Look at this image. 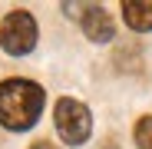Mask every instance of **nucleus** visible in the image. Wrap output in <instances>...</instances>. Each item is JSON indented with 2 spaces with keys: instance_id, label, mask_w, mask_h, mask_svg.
<instances>
[{
  "instance_id": "obj_1",
  "label": "nucleus",
  "mask_w": 152,
  "mask_h": 149,
  "mask_svg": "<svg viewBox=\"0 0 152 149\" xmlns=\"http://www.w3.org/2000/svg\"><path fill=\"white\" fill-rule=\"evenodd\" d=\"M43 113V86L23 76H10L0 83V126L30 129Z\"/></svg>"
},
{
  "instance_id": "obj_2",
  "label": "nucleus",
  "mask_w": 152,
  "mask_h": 149,
  "mask_svg": "<svg viewBox=\"0 0 152 149\" xmlns=\"http://www.w3.org/2000/svg\"><path fill=\"white\" fill-rule=\"evenodd\" d=\"M0 46L10 57H27L37 46V20L27 10H13L0 23Z\"/></svg>"
},
{
  "instance_id": "obj_3",
  "label": "nucleus",
  "mask_w": 152,
  "mask_h": 149,
  "mask_svg": "<svg viewBox=\"0 0 152 149\" xmlns=\"http://www.w3.org/2000/svg\"><path fill=\"white\" fill-rule=\"evenodd\" d=\"M53 119H56V129H60L63 142H69V146H80V142H86V139H89L93 116H89V109L80 103V99H69V96H63L60 103H56V109H53Z\"/></svg>"
},
{
  "instance_id": "obj_4",
  "label": "nucleus",
  "mask_w": 152,
  "mask_h": 149,
  "mask_svg": "<svg viewBox=\"0 0 152 149\" xmlns=\"http://www.w3.org/2000/svg\"><path fill=\"white\" fill-rule=\"evenodd\" d=\"M80 27H83V33H86L93 43H109V40L116 37L113 17H109L103 7H96V4L83 7V13H80Z\"/></svg>"
},
{
  "instance_id": "obj_5",
  "label": "nucleus",
  "mask_w": 152,
  "mask_h": 149,
  "mask_svg": "<svg viewBox=\"0 0 152 149\" xmlns=\"http://www.w3.org/2000/svg\"><path fill=\"white\" fill-rule=\"evenodd\" d=\"M122 20L139 33L152 30V0H126L122 4Z\"/></svg>"
},
{
  "instance_id": "obj_6",
  "label": "nucleus",
  "mask_w": 152,
  "mask_h": 149,
  "mask_svg": "<svg viewBox=\"0 0 152 149\" xmlns=\"http://www.w3.org/2000/svg\"><path fill=\"white\" fill-rule=\"evenodd\" d=\"M136 146L139 149H152V116H142L136 123Z\"/></svg>"
},
{
  "instance_id": "obj_7",
  "label": "nucleus",
  "mask_w": 152,
  "mask_h": 149,
  "mask_svg": "<svg viewBox=\"0 0 152 149\" xmlns=\"http://www.w3.org/2000/svg\"><path fill=\"white\" fill-rule=\"evenodd\" d=\"M30 149H56V146H53V142H46V139H37Z\"/></svg>"
}]
</instances>
